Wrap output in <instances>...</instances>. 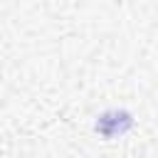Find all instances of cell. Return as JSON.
Wrapping results in <instances>:
<instances>
[{"label": "cell", "mask_w": 158, "mask_h": 158, "mask_svg": "<svg viewBox=\"0 0 158 158\" xmlns=\"http://www.w3.org/2000/svg\"><path fill=\"white\" fill-rule=\"evenodd\" d=\"M131 126H133V116L126 109H109L94 121V131L101 138H121L131 131Z\"/></svg>", "instance_id": "6da1fadb"}]
</instances>
